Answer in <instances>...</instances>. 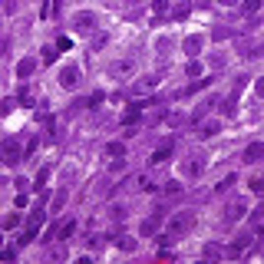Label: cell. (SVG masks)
<instances>
[{
	"label": "cell",
	"instance_id": "obj_43",
	"mask_svg": "<svg viewBox=\"0 0 264 264\" xmlns=\"http://www.w3.org/2000/svg\"><path fill=\"white\" fill-rule=\"evenodd\" d=\"M76 264H93V258H79V261Z\"/></svg>",
	"mask_w": 264,
	"mask_h": 264
},
{
	"label": "cell",
	"instance_id": "obj_44",
	"mask_svg": "<svg viewBox=\"0 0 264 264\" xmlns=\"http://www.w3.org/2000/svg\"><path fill=\"white\" fill-rule=\"evenodd\" d=\"M129 3H139V0H129Z\"/></svg>",
	"mask_w": 264,
	"mask_h": 264
},
{
	"label": "cell",
	"instance_id": "obj_6",
	"mask_svg": "<svg viewBox=\"0 0 264 264\" xmlns=\"http://www.w3.org/2000/svg\"><path fill=\"white\" fill-rule=\"evenodd\" d=\"M178 172H182V178H198L205 172V162H201L198 155H192V159H185V162L178 165Z\"/></svg>",
	"mask_w": 264,
	"mask_h": 264
},
{
	"label": "cell",
	"instance_id": "obj_21",
	"mask_svg": "<svg viewBox=\"0 0 264 264\" xmlns=\"http://www.w3.org/2000/svg\"><path fill=\"white\" fill-rule=\"evenodd\" d=\"M106 155H116V159H122V155H126V145H122V142H106Z\"/></svg>",
	"mask_w": 264,
	"mask_h": 264
},
{
	"label": "cell",
	"instance_id": "obj_25",
	"mask_svg": "<svg viewBox=\"0 0 264 264\" xmlns=\"http://www.w3.org/2000/svg\"><path fill=\"white\" fill-rule=\"evenodd\" d=\"M106 43H109V36H106V33H96V36H93V50H102Z\"/></svg>",
	"mask_w": 264,
	"mask_h": 264
},
{
	"label": "cell",
	"instance_id": "obj_34",
	"mask_svg": "<svg viewBox=\"0 0 264 264\" xmlns=\"http://www.w3.org/2000/svg\"><path fill=\"white\" fill-rule=\"evenodd\" d=\"M17 7H20V0H3V13H17Z\"/></svg>",
	"mask_w": 264,
	"mask_h": 264
},
{
	"label": "cell",
	"instance_id": "obj_42",
	"mask_svg": "<svg viewBox=\"0 0 264 264\" xmlns=\"http://www.w3.org/2000/svg\"><path fill=\"white\" fill-rule=\"evenodd\" d=\"M221 7H234V3H241V0H218Z\"/></svg>",
	"mask_w": 264,
	"mask_h": 264
},
{
	"label": "cell",
	"instance_id": "obj_38",
	"mask_svg": "<svg viewBox=\"0 0 264 264\" xmlns=\"http://www.w3.org/2000/svg\"><path fill=\"white\" fill-rule=\"evenodd\" d=\"M261 188H264V178L254 175V178H251V192H261Z\"/></svg>",
	"mask_w": 264,
	"mask_h": 264
},
{
	"label": "cell",
	"instance_id": "obj_10",
	"mask_svg": "<svg viewBox=\"0 0 264 264\" xmlns=\"http://www.w3.org/2000/svg\"><path fill=\"white\" fill-rule=\"evenodd\" d=\"M155 86H159V76H142L139 83H132V93H135V96H142V93H152Z\"/></svg>",
	"mask_w": 264,
	"mask_h": 264
},
{
	"label": "cell",
	"instance_id": "obj_35",
	"mask_svg": "<svg viewBox=\"0 0 264 264\" xmlns=\"http://www.w3.org/2000/svg\"><path fill=\"white\" fill-rule=\"evenodd\" d=\"M46 178H50V165H43V168H40V175H36V185H43Z\"/></svg>",
	"mask_w": 264,
	"mask_h": 264
},
{
	"label": "cell",
	"instance_id": "obj_12",
	"mask_svg": "<svg viewBox=\"0 0 264 264\" xmlns=\"http://www.w3.org/2000/svg\"><path fill=\"white\" fill-rule=\"evenodd\" d=\"M168 155H172V142H162V145L152 152V159H149V162H152V165H162V162H168Z\"/></svg>",
	"mask_w": 264,
	"mask_h": 264
},
{
	"label": "cell",
	"instance_id": "obj_36",
	"mask_svg": "<svg viewBox=\"0 0 264 264\" xmlns=\"http://www.w3.org/2000/svg\"><path fill=\"white\" fill-rule=\"evenodd\" d=\"M53 56H56L53 46H43V63H53Z\"/></svg>",
	"mask_w": 264,
	"mask_h": 264
},
{
	"label": "cell",
	"instance_id": "obj_18",
	"mask_svg": "<svg viewBox=\"0 0 264 264\" xmlns=\"http://www.w3.org/2000/svg\"><path fill=\"white\" fill-rule=\"evenodd\" d=\"M73 231H76V221H63V225H60V231H56V241L73 238Z\"/></svg>",
	"mask_w": 264,
	"mask_h": 264
},
{
	"label": "cell",
	"instance_id": "obj_13",
	"mask_svg": "<svg viewBox=\"0 0 264 264\" xmlns=\"http://www.w3.org/2000/svg\"><path fill=\"white\" fill-rule=\"evenodd\" d=\"M135 188H139V192H155V178L149 175V172H142V175H135Z\"/></svg>",
	"mask_w": 264,
	"mask_h": 264
},
{
	"label": "cell",
	"instance_id": "obj_26",
	"mask_svg": "<svg viewBox=\"0 0 264 264\" xmlns=\"http://www.w3.org/2000/svg\"><path fill=\"white\" fill-rule=\"evenodd\" d=\"M234 109H238V99L231 96L228 102H225V106H221V112H225V116H234Z\"/></svg>",
	"mask_w": 264,
	"mask_h": 264
},
{
	"label": "cell",
	"instance_id": "obj_30",
	"mask_svg": "<svg viewBox=\"0 0 264 264\" xmlns=\"http://www.w3.org/2000/svg\"><path fill=\"white\" fill-rule=\"evenodd\" d=\"M122 215H126V208H122V205H112V208H109V218H112V221H122Z\"/></svg>",
	"mask_w": 264,
	"mask_h": 264
},
{
	"label": "cell",
	"instance_id": "obj_7",
	"mask_svg": "<svg viewBox=\"0 0 264 264\" xmlns=\"http://www.w3.org/2000/svg\"><path fill=\"white\" fill-rule=\"evenodd\" d=\"M248 248H251V234H238V238L225 248V258H241Z\"/></svg>",
	"mask_w": 264,
	"mask_h": 264
},
{
	"label": "cell",
	"instance_id": "obj_1",
	"mask_svg": "<svg viewBox=\"0 0 264 264\" xmlns=\"http://www.w3.org/2000/svg\"><path fill=\"white\" fill-rule=\"evenodd\" d=\"M195 228V211H175L172 215V221H168V228H165V234L175 241V238H182V234H188V231Z\"/></svg>",
	"mask_w": 264,
	"mask_h": 264
},
{
	"label": "cell",
	"instance_id": "obj_27",
	"mask_svg": "<svg viewBox=\"0 0 264 264\" xmlns=\"http://www.w3.org/2000/svg\"><path fill=\"white\" fill-rule=\"evenodd\" d=\"M172 17H175V20H185L188 17V3H178L175 10H172Z\"/></svg>",
	"mask_w": 264,
	"mask_h": 264
},
{
	"label": "cell",
	"instance_id": "obj_29",
	"mask_svg": "<svg viewBox=\"0 0 264 264\" xmlns=\"http://www.w3.org/2000/svg\"><path fill=\"white\" fill-rule=\"evenodd\" d=\"M261 10V0H244V13H258Z\"/></svg>",
	"mask_w": 264,
	"mask_h": 264
},
{
	"label": "cell",
	"instance_id": "obj_41",
	"mask_svg": "<svg viewBox=\"0 0 264 264\" xmlns=\"http://www.w3.org/2000/svg\"><path fill=\"white\" fill-rule=\"evenodd\" d=\"M168 46H172V40H168V36H162V40L155 43V50H168Z\"/></svg>",
	"mask_w": 264,
	"mask_h": 264
},
{
	"label": "cell",
	"instance_id": "obj_22",
	"mask_svg": "<svg viewBox=\"0 0 264 264\" xmlns=\"http://www.w3.org/2000/svg\"><path fill=\"white\" fill-rule=\"evenodd\" d=\"M168 7H172L168 0H152V13H155V17H165V13H168Z\"/></svg>",
	"mask_w": 264,
	"mask_h": 264
},
{
	"label": "cell",
	"instance_id": "obj_45",
	"mask_svg": "<svg viewBox=\"0 0 264 264\" xmlns=\"http://www.w3.org/2000/svg\"><path fill=\"white\" fill-rule=\"evenodd\" d=\"M195 264H205V261H195Z\"/></svg>",
	"mask_w": 264,
	"mask_h": 264
},
{
	"label": "cell",
	"instance_id": "obj_14",
	"mask_svg": "<svg viewBox=\"0 0 264 264\" xmlns=\"http://www.w3.org/2000/svg\"><path fill=\"white\" fill-rule=\"evenodd\" d=\"M218 132H221V122L208 119V122H201V129H198V135H201V139H211V135H218Z\"/></svg>",
	"mask_w": 264,
	"mask_h": 264
},
{
	"label": "cell",
	"instance_id": "obj_20",
	"mask_svg": "<svg viewBox=\"0 0 264 264\" xmlns=\"http://www.w3.org/2000/svg\"><path fill=\"white\" fill-rule=\"evenodd\" d=\"M66 198H69V192H66V188H60V192H56V198H53V205H50V211H53V215L66 205Z\"/></svg>",
	"mask_w": 264,
	"mask_h": 264
},
{
	"label": "cell",
	"instance_id": "obj_33",
	"mask_svg": "<svg viewBox=\"0 0 264 264\" xmlns=\"http://www.w3.org/2000/svg\"><path fill=\"white\" fill-rule=\"evenodd\" d=\"M13 106H17V99H3V102H0V112L7 116V112H13Z\"/></svg>",
	"mask_w": 264,
	"mask_h": 264
},
{
	"label": "cell",
	"instance_id": "obj_39",
	"mask_svg": "<svg viewBox=\"0 0 264 264\" xmlns=\"http://www.w3.org/2000/svg\"><path fill=\"white\" fill-rule=\"evenodd\" d=\"M119 248H122V251H132V248H135V241H132V238H122Z\"/></svg>",
	"mask_w": 264,
	"mask_h": 264
},
{
	"label": "cell",
	"instance_id": "obj_31",
	"mask_svg": "<svg viewBox=\"0 0 264 264\" xmlns=\"http://www.w3.org/2000/svg\"><path fill=\"white\" fill-rule=\"evenodd\" d=\"M185 73H188V76H201V63H195V60H192V63L185 66Z\"/></svg>",
	"mask_w": 264,
	"mask_h": 264
},
{
	"label": "cell",
	"instance_id": "obj_4",
	"mask_svg": "<svg viewBox=\"0 0 264 264\" xmlns=\"http://www.w3.org/2000/svg\"><path fill=\"white\" fill-rule=\"evenodd\" d=\"M96 23H99V17L93 10H79L76 17H73V30L76 33H93L96 30Z\"/></svg>",
	"mask_w": 264,
	"mask_h": 264
},
{
	"label": "cell",
	"instance_id": "obj_19",
	"mask_svg": "<svg viewBox=\"0 0 264 264\" xmlns=\"http://www.w3.org/2000/svg\"><path fill=\"white\" fill-rule=\"evenodd\" d=\"M205 258H211V261H221V258H225V248H221V244H205Z\"/></svg>",
	"mask_w": 264,
	"mask_h": 264
},
{
	"label": "cell",
	"instance_id": "obj_17",
	"mask_svg": "<svg viewBox=\"0 0 264 264\" xmlns=\"http://www.w3.org/2000/svg\"><path fill=\"white\" fill-rule=\"evenodd\" d=\"M201 46H205V36H185V53L195 56L198 50H201Z\"/></svg>",
	"mask_w": 264,
	"mask_h": 264
},
{
	"label": "cell",
	"instance_id": "obj_37",
	"mask_svg": "<svg viewBox=\"0 0 264 264\" xmlns=\"http://www.w3.org/2000/svg\"><path fill=\"white\" fill-rule=\"evenodd\" d=\"M234 182H238V178H234V175H228V178H225V182H221V185H218V192H228V188L234 185Z\"/></svg>",
	"mask_w": 264,
	"mask_h": 264
},
{
	"label": "cell",
	"instance_id": "obj_9",
	"mask_svg": "<svg viewBox=\"0 0 264 264\" xmlns=\"http://www.w3.org/2000/svg\"><path fill=\"white\" fill-rule=\"evenodd\" d=\"M159 221H162V211L155 208V215H152V218H145L142 225H139V234H142V238H152V234H155V228H159Z\"/></svg>",
	"mask_w": 264,
	"mask_h": 264
},
{
	"label": "cell",
	"instance_id": "obj_11",
	"mask_svg": "<svg viewBox=\"0 0 264 264\" xmlns=\"http://www.w3.org/2000/svg\"><path fill=\"white\" fill-rule=\"evenodd\" d=\"M261 159H264V142H251V145H248V149H244V162H261Z\"/></svg>",
	"mask_w": 264,
	"mask_h": 264
},
{
	"label": "cell",
	"instance_id": "obj_28",
	"mask_svg": "<svg viewBox=\"0 0 264 264\" xmlns=\"http://www.w3.org/2000/svg\"><path fill=\"white\" fill-rule=\"evenodd\" d=\"M261 218H264V205H258V208L251 211V225H254V228L261 225Z\"/></svg>",
	"mask_w": 264,
	"mask_h": 264
},
{
	"label": "cell",
	"instance_id": "obj_8",
	"mask_svg": "<svg viewBox=\"0 0 264 264\" xmlns=\"http://www.w3.org/2000/svg\"><path fill=\"white\" fill-rule=\"evenodd\" d=\"M244 215H248V201H244V198L228 201V208H225V218H228V221H241Z\"/></svg>",
	"mask_w": 264,
	"mask_h": 264
},
{
	"label": "cell",
	"instance_id": "obj_2",
	"mask_svg": "<svg viewBox=\"0 0 264 264\" xmlns=\"http://www.w3.org/2000/svg\"><path fill=\"white\" fill-rule=\"evenodd\" d=\"M0 162L7 165V168H17V165L23 162V149L17 139H3L0 142Z\"/></svg>",
	"mask_w": 264,
	"mask_h": 264
},
{
	"label": "cell",
	"instance_id": "obj_23",
	"mask_svg": "<svg viewBox=\"0 0 264 264\" xmlns=\"http://www.w3.org/2000/svg\"><path fill=\"white\" fill-rule=\"evenodd\" d=\"M17 225H20V215H7V218L0 221V228H3V231H10V228H17Z\"/></svg>",
	"mask_w": 264,
	"mask_h": 264
},
{
	"label": "cell",
	"instance_id": "obj_40",
	"mask_svg": "<svg viewBox=\"0 0 264 264\" xmlns=\"http://www.w3.org/2000/svg\"><path fill=\"white\" fill-rule=\"evenodd\" d=\"M69 46H73V43H69L66 36H60V40H56V50H69Z\"/></svg>",
	"mask_w": 264,
	"mask_h": 264
},
{
	"label": "cell",
	"instance_id": "obj_15",
	"mask_svg": "<svg viewBox=\"0 0 264 264\" xmlns=\"http://www.w3.org/2000/svg\"><path fill=\"white\" fill-rule=\"evenodd\" d=\"M33 69H36V60H30V56H27V60H20V63H17V76L27 79V76L33 73Z\"/></svg>",
	"mask_w": 264,
	"mask_h": 264
},
{
	"label": "cell",
	"instance_id": "obj_5",
	"mask_svg": "<svg viewBox=\"0 0 264 264\" xmlns=\"http://www.w3.org/2000/svg\"><path fill=\"white\" fill-rule=\"evenodd\" d=\"M79 79H83L79 66H63V69H60V86H63V89H76Z\"/></svg>",
	"mask_w": 264,
	"mask_h": 264
},
{
	"label": "cell",
	"instance_id": "obj_3",
	"mask_svg": "<svg viewBox=\"0 0 264 264\" xmlns=\"http://www.w3.org/2000/svg\"><path fill=\"white\" fill-rule=\"evenodd\" d=\"M106 69H109L112 79H132L135 76V60H112Z\"/></svg>",
	"mask_w": 264,
	"mask_h": 264
},
{
	"label": "cell",
	"instance_id": "obj_16",
	"mask_svg": "<svg viewBox=\"0 0 264 264\" xmlns=\"http://www.w3.org/2000/svg\"><path fill=\"white\" fill-rule=\"evenodd\" d=\"M139 116H142V106H129V109L122 112V126H132V122H139Z\"/></svg>",
	"mask_w": 264,
	"mask_h": 264
},
{
	"label": "cell",
	"instance_id": "obj_24",
	"mask_svg": "<svg viewBox=\"0 0 264 264\" xmlns=\"http://www.w3.org/2000/svg\"><path fill=\"white\" fill-rule=\"evenodd\" d=\"M0 261L13 264V261H17V248H3V251H0Z\"/></svg>",
	"mask_w": 264,
	"mask_h": 264
},
{
	"label": "cell",
	"instance_id": "obj_32",
	"mask_svg": "<svg viewBox=\"0 0 264 264\" xmlns=\"http://www.w3.org/2000/svg\"><path fill=\"white\" fill-rule=\"evenodd\" d=\"M178 192H182V185H175V182H168V185H165V198H175Z\"/></svg>",
	"mask_w": 264,
	"mask_h": 264
}]
</instances>
